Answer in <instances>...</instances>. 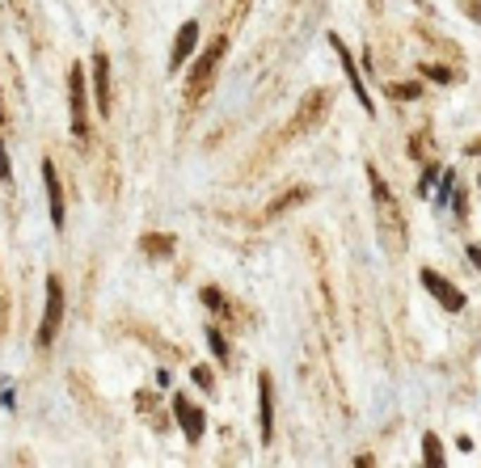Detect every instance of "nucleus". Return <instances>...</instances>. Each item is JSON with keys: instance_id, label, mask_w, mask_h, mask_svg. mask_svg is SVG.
I'll return each mask as SVG.
<instances>
[{"instance_id": "nucleus-14", "label": "nucleus", "mask_w": 481, "mask_h": 468, "mask_svg": "<svg viewBox=\"0 0 481 468\" xmlns=\"http://www.w3.org/2000/svg\"><path fill=\"white\" fill-rule=\"evenodd\" d=\"M139 245H144L148 258H169V253H173V236H169V232H161V236L152 232V236H144Z\"/></svg>"}, {"instance_id": "nucleus-9", "label": "nucleus", "mask_w": 481, "mask_h": 468, "mask_svg": "<svg viewBox=\"0 0 481 468\" xmlns=\"http://www.w3.org/2000/svg\"><path fill=\"white\" fill-rule=\"evenodd\" d=\"M194 46H199V21H186L182 30H177V38H173V55H169V68L177 72L190 55H194Z\"/></svg>"}, {"instance_id": "nucleus-12", "label": "nucleus", "mask_w": 481, "mask_h": 468, "mask_svg": "<svg viewBox=\"0 0 481 468\" xmlns=\"http://www.w3.org/2000/svg\"><path fill=\"white\" fill-rule=\"evenodd\" d=\"M173 414H177V422H182V431H186V439L194 443V439L203 435V426H207V422H203V410H194L186 397H173Z\"/></svg>"}, {"instance_id": "nucleus-5", "label": "nucleus", "mask_w": 481, "mask_h": 468, "mask_svg": "<svg viewBox=\"0 0 481 468\" xmlns=\"http://www.w3.org/2000/svg\"><path fill=\"white\" fill-rule=\"evenodd\" d=\"M68 106H72V135L89 139V101H85V68L72 63L68 72Z\"/></svg>"}, {"instance_id": "nucleus-4", "label": "nucleus", "mask_w": 481, "mask_h": 468, "mask_svg": "<svg viewBox=\"0 0 481 468\" xmlns=\"http://www.w3.org/2000/svg\"><path fill=\"white\" fill-rule=\"evenodd\" d=\"M59 321H63V283H59V274H46V308H42V325H38V346L42 350L55 342Z\"/></svg>"}, {"instance_id": "nucleus-18", "label": "nucleus", "mask_w": 481, "mask_h": 468, "mask_svg": "<svg viewBox=\"0 0 481 468\" xmlns=\"http://www.w3.org/2000/svg\"><path fill=\"white\" fill-rule=\"evenodd\" d=\"M389 97H418V84H389Z\"/></svg>"}, {"instance_id": "nucleus-20", "label": "nucleus", "mask_w": 481, "mask_h": 468, "mask_svg": "<svg viewBox=\"0 0 481 468\" xmlns=\"http://www.w3.org/2000/svg\"><path fill=\"white\" fill-rule=\"evenodd\" d=\"M435 177H439V169H435V165H431V169H427V173H423V186H418V190H423V194H431V186H435Z\"/></svg>"}, {"instance_id": "nucleus-17", "label": "nucleus", "mask_w": 481, "mask_h": 468, "mask_svg": "<svg viewBox=\"0 0 481 468\" xmlns=\"http://www.w3.org/2000/svg\"><path fill=\"white\" fill-rule=\"evenodd\" d=\"M423 76H431V80H439V84L452 80V72H448V68H435V63H423Z\"/></svg>"}, {"instance_id": "nucleus-1", "label": "nucleus", "mask_w": 481, "mask_h": 468, "mask_svg": "<svg viewBox=\"0 0 481 468\" xmlns=\"http://www.w3.org/2000/svg\"><path fill=\"white\" fill-rule=\"evenodd\" d=\"M368 182H372V198H376V211H380V236H385V245H389L393 253H401V245H406L401 207H397V198H393V190H389V182L380 177L376 165H368Z\"/></svg>"}, {"instance_id": "nucleus-16", "label": "nucleus", "mask_w": 481, "mask_h": 468, "mask_svg": "<svg viewBox=\"0 0 481 468\" xmlns=\"http://www.w3.org/2000/svg\"><path fill=\"white\" fill-rule=\"evenodd\" d=\"M207 342H211V355H215L220 363H228V346H224V338H220V329H207Z\"/></svg>"}, {"instance_id": "nucleus-23", "label": "nucleus", "mask_w": 481, "mask_h": 468, "mask_svg": "<svg viewBox=\"0 0 481 468\" xmlns=\"http://www.w3.org/2000/svg\"><path fill=\"white\" fill-rule=\"evenodd\" d=\"M465 8H473L469 17H473V21H481V0H465Z\"/></svg>"}, {"instance_id": "nucleus-15", "label": "nucleus", "mask_w": 481, "mask_h": 468, "mask_svg": "<svg viewBox=\"0 0 481 468\" xmlns=\"http://www.w3.org/2000/svg\"><path fill=\"white\" fill-rule=\"evenodd\" d=\"M423 460H427V464H444V448H439V439H435V435H427V439H423Z\"/></svg>"}, {"instance_id": "nucleus-24", "label": "nucleus", "mask_w": 481, "mask_h": 468, "mask_svg": "<svg viewBox=\"0 0 481 468\" xmlns=\"http://www.w3.org/2000/svg\"><path fill=\"white\" fill-rule=\"evenodd\" d=\"M469 258H473V262L481 266V245H473V249H469Z\"/></svg>"}, {"instance_id": "nucleus-10", "label": "nucleus", "mask_w": 481, "mask_h": 468, "mask_svg": "<svg viewBox=\"0 0 481 468\" xmlns=\"http://www.w3.org/2000/svg\"><path fill=\"white\" fill-rule=\"evenodd\" d=\"M42 182H46V203H51V224L63 228V190H59L55 160H42Z\"/></svg>"}, {"instance_id": "nucleus-7", "label": "nucleus", "mask_w": 481, "mask_h": 468, "mask_svg": "<svg viewBox=\"0 0 481 468\" xmlns=\"http://www.w3.org/2000/svg\"><path fill=\"white\" fill-rule=\"evenodd\" d=\"M330 46H334V55L342 59V72H346V80H351V89H355V97L363 101V110L372 114V97H368V89H363V80H359V68H355V59H351V51L342 46V38L338 34H330Z\"/></svg>"}, {"instance_id": "nucleus-8", "label": "nucleus", "mask_w": 481, "mask_h": 468, "mask_svg": "<svg viewBox=\"0 0 481 468\" xmlns=\"http://www.w3.org/2000/svg\"><path fill=\"white\" fill-rule=\"evenodd\" d=\"M93 93H97V114L110 118V59L101 51L93 55Z\"/></svg>"}, {"instance_id": "nucleus-19", "label": "nucleus", "mask_w": 481, "mask_h": 468, "mask_svg": "<svg viewBox=\"0 0 481 468\" xmlns=\"http://www.w3.org/2000/svg\"><path fill=\"white\" fill-rule=\"evenodd\" d=\"M203 304H207V308H224V296H220L215 287H207V291H203Z\"/></svg>"}, {"instance_id": "nucleus-22", "label": "nucleus", "mask_w": 481, "mask_h": 468, "mask_svg": "<svg viewBox=\"0 0 481 468\" xmlns=\"http://www.w3.org/2000/svg\"><path fill=\"white\" fill-rule=\"evenodd\" d=\"M0 182H13V169H8V156H4V144H0Z\"/></svg>"}, {"instance_id": "nucleus-3", "label": "nucleus", "mask_w": 481, "mask_h": 468, "mask_svg": "<svg viewBox=\"0 0 481 468\" xmlns=\"http://www.w3.org/2000/svg\"><path fill=\"white\" fill-rule=\"evenodd\" d=\"M330 106H334V93L330 89H313L304 101H300V110H296V118L283 127V139H292V135H304V131H313L325 114H330Z\"/></svg>"}, {"instance_id": "nucleus-11", "label": "nucleus", "mask_w": 481, "mask_h": 468, "mask_svg": "<svg viewBox=\"0 0 481 468\" xmlns=\"http://www.w3.org/2000/svg\"><path fill=\"white\" fill-rule=\"evenodd\" d=\"M275 397H270V376L262 372L258 376V431H262V443L270 439V431H275Z\"/></svg>"}, {"instance_id": "nucleus-13", "label": "nucleus", "mask_w": 481, "mask_h": 468, "mask_svg": "<svg viewBox=\"0 0 481 468\" xmlns=\"http://www.w3.org/2000/svg\"><path fill=\"white\" fill-rule=\"evenodd\" d=\"M304 198H308V190H304V186H292V190H283V194H279V198H275V203L266 207V220H279L283 211H292V207H300Z\"/></svg>"}, {"instance_id": "nucleus-21", "label": "nucleus", "mask_w": 481, "mask_h": 468, "mask_svg": "<svg viewBox=\"0 0 481 468\" xmlns=\"http://www.w3.org/2000/svg\"><path fill=\"white\" fill-rule=\"evenodd\" d=\"M194 380H199V388H215V384H211V372H207V367H194Z\"/></svg>"}, {"instance_id": "nucleus-6", "label": "nucleus", "mask_w": 481, "mask_h": 468, "mask_svg": "<svg viewBox=\"0 0 481 468\" xmlns=\"http://www.w3.org/2000/svg\"><path fill=\"white\" fill-rule=\"evenodd\" d=\"M418 279H423V287H427V291H431V296H435V300L448 308V312H461V308H465V291H456V287H452L444 274H435V270H423Z\"/></svg>"}, {"instance_id": "nucleus-2", "label": "nucleus", "mask_w": 481, "mask_h": 468, "mask_svg": "<svg viewBox=\"0 0 481 468\" xmlns=\"http://www.w3.org/2000/svg\"><path fill=\"white\" fill-rule=\"evenodd\" d=\"M224 51H228V38H224V34H220L211 46H203V55H199V59H194V68H190V84H186V97H190V101H199V97L211 89V80H215V68H220Z\"/></svg>"}, {"instance_id": "nucleus-25", "label": "nucleus", "mask_w": 481, "mask_h": 468, "mask_svg": "<svg viewBox=\"0 0 481 468\" xmlns=\"http://www.w3.org/2000/svg\"><path fill=\"white\" fill-rule=\"evenodd\" d=\"M13 4H17V0H13Z\"/></svg>"}]
</instances>
